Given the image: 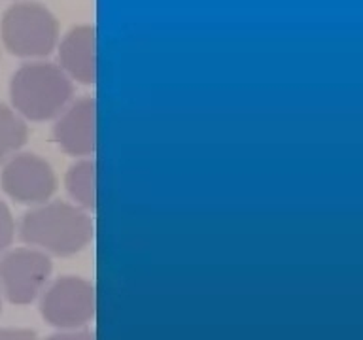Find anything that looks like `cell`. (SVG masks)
Masks as SVG:
<instances>
[{
  "label": "cell",
  "instance_id": "cell-1",
  "mask_svg": "<svg viewBox=\"0 0 363 340\" xmlns=\"http://www.w3.org/2000/svg\"><path fill=\"white\" fill-rule=\"evenodd\" d=\"M19 234L34 248L48 249L55 255H72L89 244L93 225L84 210L53 203L25 214Z\"/></svg>",
  "mask_w": 363,
  "mask_h": 340
},
{
  "label": "cell",
  "instance_id": "cell-2",
  "mask_svg": "<svg viewBox=\"0 0 363 340\" xmlns=\"http://www.w3.org/2000/svg\"><path fill=\"white\" fill-rule=\"evenodd\" d=\"M10 96L23 118L44 121L65 110L72 96V81L55 64L28 62L11 78Z\"/></svg>",
  "mask_w": 363,
  "mask_h": 340
},
{
  "label": "cell",
  "instance_id": "cell-3",
  "mask_svg": "<svg viewBox=\"0 0 363 340\" xmlns=\"http://www.w3.org/2000/svg\"><path fill=\"white\" fill-rule=\"evenodd\" d=\"M0 34L13 55L42 57L55 47L59 27L48 8L38 2H19L4 13Z\"/></svg>",
  "mask_w": 363,
  "mask_h": 340
},
{
  "label": "cell",
  "instance_id": "cell-4",
  "mask_svg": "<svg viewBox=\"0 0 363 340\" xmlns=\"http://www.w3.org/2000/svg\"><path fill=\"white\" fill-rule=\"evenodd\" d=\"M50 276V257L38 249H13L0 259V289L11 305L33 302Z\"/></svg>",
  "mask_w": 363,
  "mask_h": 340
},
{
  "label": "cell",
  "instance_id": "cell-5",
  "mask_svg": "<svg viewBox=\"0 0 363 340\" xmlns=\"http://www.w3.org/2000/svg\"><path fill=\"white\" fill-rule=\"evenodd\" d=\"M42 316L55 327H82L95 316V289L76 276L57 280L42 299Z\"/></svg>",
  "mask_w": 363,
  "mask_h": 340
},
{
  "label": "cell",
  "instance_id": "cell-6",
  "mask_svg": "<svg viewBox=\"0 0 363 340\" xmlns=\"http://www.w3.org/2000/svg\"><path fill=\"white\" fill-rule=\"evenodd\" d=\"M0 183L6 195L25 204H42L55 193L53 169L34 153H16L2 166Z\"/></svg>",
  "mask_w": 363,
  "mask_h": 340
},
{
  "label": "cell",
  "instance_id": "cell-7",
  "mask_svg": "<svg viewBox=\"0 0 363 340\" xmlns=\"http://www.w3.org/2000/svg\"><path fill=\"white\" fill-rule=\"evenodd\" d=\"M55 142L62 152L74 157H85L96 146V104L84 96L65 110L55 125Z\"/></svg>",
  "mask_w": 363,
  "mask_h": 340
},
{
  "label": "cell",
  "instance_id": "cell-8",
  "mask_svg": "<svg viewBox=\"0 0 363 340\" xmlns=\"http://www.w3.org/2000/svg\"><path fill=\"white\" fill-rule=\"evenodd\" d=\"M62 72L82 84L96 79V34L95 28L82 25L72 28L61 44Z\"/></svg>",
  "mask_w": 363,
  "mask_h": 340
},
{
  "label": "cell",
  "instance_id": "cell-9",
  "mask_svg": "<svg viewBox=\"0 0 363 340\" xmlns=\"http://www.w3.org/2000/svg\"><path fill=\"white\" fill-rule=\"evenodd\" d=\"M28 138V129L16 110L0 102V164L11 159Z\"/></svg>",
  "mask_w": 363,
  "mask_h": 340
},
{
  "label": "cell",
  "instance_id": "cell-10",
  "mask_svg": "<svg viewBox=\"0 0 363 340\" xmlns=\"http://www.w3.org/2000/svg\"><path fill=\"white\" fill-rule=\"evenodd\" d=\"M67 189L70 197L84 208H95L96 204V164L93 161H79L72 164L67 174Z\"/></svg>",
  "mask_w": 363,
  "mask_h": 340
},
{
  "label": "cell",
  "instance_id": "cell-11",
  "mask_svg": "<svg viewBox=\"0 0 363 340\" xmlns=\"http://www.w3.org/2000/svg\"><path fill=\"white\" fill-rule=\"evenodd\" d=\"M13 237H16V221L10 208L0 200V254L10 248Z\"/></svg>",
  "mask_w": 363,
  "mask_h": 340
},
{
  "label": "cell",
  "instance_id": "cell-12",
  "mask_svg": "<svg viewBox=\"0 0 363 340\" xmlns=\"http://www.w3.org/2000/svg\"><path fill=\"white\" fill-rule=\"evenodd\" d=\"M0 340H36V334L27 329H0Z\"/></svg>",
  "mask_w": 363,
  "mask_h": 340
},
{
  "label": "cell",
  "instance_id": "cell-13",
  "mask_svg": "<svg viewBox=\"0 0 363 340\" xmlns=\"http://www.w3.org/2000/svg\"><path fill=\"white\" fill-rule=\"evenodd\" d=\"M50 340H95V336L91 333H84V331H76V333L53 334Z\"/></svg>",
  "mask_w": 363,
  "mask_h": 340
},
{
  "label": "cell",
  "instance_id": "cell-14",
  "mask_svg": "<svg viewBox=\"0 0 363 340\" xmlns=\"http://www.w3.org/2000/svg\"><path fill=\"white\" fill-rule=\"evenodd\" d=\"M0 308H2V300H0Z\"/></svg>",
  "mask_w": 363,
  "mask_h": 340
}]
</instances>
